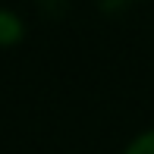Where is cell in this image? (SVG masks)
Returning a JSON list of instances; mask_svg holds the SVG:
<instances>
[{
	"label": "cell",
	"instance_id": "6da1fadb",
	"mask_svg": "<svg viewBox=\"0 0 154 154\" xmlns=\"http://www.w3.org/2000/svg\"><path fill=\"white\" fill-rule=\"evenodd\" d=\"M19 35H22L19 19L10 16V13H0V41H3V44H10V41H16Z\"/></svg>",
	"mask_w": 154,
	"mask_h": 154
},
{
	"label": "cell",
	"instance_id": "7a4b0ae2",
	"mask_svg": "<svg viewBox=\"0 0 154 154\" xmlns=\"http://www.w3.org/2000/svg\"><path fill=\"white\" fill-rule=\"evenodd\" d=\"M126 154H154V132H145V135H138L135 142L129 145V151Z\"/></svg>",
	"mask_w": 154,
	"mask_h": 154
}]
</instances>
